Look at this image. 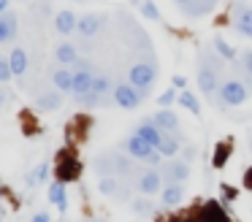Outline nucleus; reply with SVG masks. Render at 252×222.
I'll return each mask as SVG.
<instances>
[{
  "mask_svg": "<svg viewBox=\"0 0 252 222\" xmlns=\"http://www.w3.org/2000/svg\"><path fill=\"white\" fill-rule=\"evenodd\" d=\"M127 79H130V84L136 87V90H141L144 95H147L149 87L158 79V65L155 63H136L130 68V73H127Z\"/></svg>",
  "mask_w": 252,
  "mask_h": 222,
  "instance_id": "f257e3e1",
  "label": "nucleus"
},
{
  "mask_svg": "<svg viewBox=\"0 0 252 222\" xmlns=\"http://www.w3.org/2000/svg\"><path fill=\"white\" fill-rule=\"evenodd\" d=\"M247 97H250V90H247L241 81H236V79L225 81V84L220 87V100H222L225 106H241Z\"/></svg>",
  "mask_w": 252,
  "mask_h": 222,
  "instance_id": "f03ea898",
  "label": "nucleus"
},
{
  "mask_svg": "<svg viewBox=\"0 0 252 222\" xmlns=\"http://www.w3.org/2000/svg\"><path fill=\"white\" fill-rule=\"evenodd\" d=\"M141 97H144V92L136 90L133 84H117L114 87V103L120 108H138Z\"/></svg>",
  "mask_w": 252,
  "mask_h": 222,
  "instance_id": "7ed1b4c3",
  "label": "nucleus"
},
{
  "mask_svg": "<svg viewBox=\"0 0 252 222\" xmlns=\"http://www.w3.org/2000/svg\"><path fill=\"white\" fill-rule=\"evenodd\" d=\"M152 149H155V146L147 144V141H144L138 133H133L130 138L125 141V152H127L130 157H136V160H147V157L152 155Z\"/></svg>",
  "mask_w": 252,
  "mask_h": 222,
  "instance_id": "20e7f679",
  "label": "nucleus"
},
{
  "mask_svg": "<svg viewBox=\"0 0 252 222\" xmlns=\"http://www.w3.org/2000/svg\"><path fill=\"white\" fill-rule=\"evenodd\" d=\"M198 84H201L203 95H212V92L217 90V68H214L212 63H206V65L198 68Z\"/></svg>",
  "mask_w": 252,
  "mask_h": 222,
  "instance_id": "39448f33",
  "label": "nucleus"
},
{
  "mask_svg": "<svg viewBox=\"0 0 252 222\" xmlns=\"http://www.w3.org/2000/svg\"><path fill=\"white\" fill-rule=\"evenodd\" d=\"M198 222H230V217L225 214L222 203H217V200H209V203H203L201 214H198Z\"/></svg>",
  "mask_w": 252,
  "mask_h": 222,
  "instance_id": "423d86ee",
  "label": "nucleus"
},
{
  "mask_svg": "<svg viewBox=\"0 0 252 222\" xmlns=\"http://www.w3.org/2000/svg\"><path fill=\"white\" fill-rule=\"evenodd\" d=\"M160 187H163V176H160L155 168H149V171H144L141 176H138V190H141L144 195L160 192Z\"/></svg>",
  "mask_w": 252,
  "mask_h": 222,
  "instance_id": "0eeeda50",
  "label": "nucleus"
},
{
  "mask_svg": "<svg viewBox=\"0 0 252 222\" xmlns=\"http://www.w3.org/2000/svg\"><path fill=\"white\" fill-rule=\"evenodd\" d=\"M136 133L141 135V138L147 141V144H152L155 149H158V146L163 144V138H165V133H163V130H160L158 125L152 122V119H147V122H141V125H138V127H136Z\"/></svg>",
  "mask_w": 252,
  "mask_h": 222,
  "instance_id": "6e6552de",
  "label": "nucleus"
},
{
  "mask_svg": "<svg viewBox=\"0 0 252 222\" xmlns=\"http://www.w3.org/2000/svg\"><path fill=\"white\" fill-rule=\"evenodd\" d=\"M152 122L158 125L163 133H176L179 130V117H176L174 111H168V108H163V111H158L152 117Z\"/></svg>",
  "mask_w": 252,
  "mask_h": 222,
  "instance_id": "1a4fd4ad",
  "label": "nucleus"
},
{
  "mask_svg": "<svg viewBox=\"0 0 252 222\" xmlns=\"http://www.w3.org/2000/svg\"><path fill=\"white\" fill-rule=\"evenodd\" d=\"M233 27L241 35H252V5H239V8H236Z\"/></svg>",
  "mask_w": 252,
  "mask_h": 222,
  "instance_id": "9d476101",
  "label": "nucleus"
},
{
  "mask_svg": "<svg viewBox=\"0 0 252 222\" xmlns=\"http://www.w3.org/2000/svg\"><path fill=\"white\" fill-rule=\"evenodd\" d=\"M17 30H19L17 14H11V11H6V14L0 16V43L11 41V38L17 35Z\"/></svg>",
  "mask_w": 252,
  "mask_h": 222,
  "instance_id": "9b49d317",
  "label": "nucleus"
},
{
  "mask_svg": "<svg viewBox=\"0 0 252 222\" xmlns=\"http://www.w3.org/2000/svg\"><path fill=\"white\" fill-rule=\"evenodd\" d=\"M100 27H103V16H100V14H87V16H82V19H79L76 30L82 32V35L90 38V35H95Z\"/></svg>",
  "mask_w": 252,
  "mask_h": 222,
  "instance_id": "f8f14e48",
  "label": "nucleus"
},
{
  "mask_svg": "<svg viewBox=\"0 0 252 222\" xmlns=\"http://www.w3.org/2000/svg\"><path fill=\"white\" fill-rule=\"evenodd\" d=\"M76 25H79V16L73 14V11H60V14L55 16V27H57V32H63V35L73 32Z\"/></svg>",
  "mask_w": 252,
  "mask_h": 222,
  "instance_id": "ddd939ff",
  "label": "nucleus"
},
{
  "mask_svg": "<svg viewBox=\"0 0 252 222\" xmlns=\"http://www.w3.org/2000/svg\"><path fill=\"white\" fill-rule=\"evenodd\" d=\"M214 5H217V0H192V3L182 5V11L187 16H203V14H212Z\"/></svg>",
  "mask_w": 252,
  "mask_h": 222,
  "instance_id": "4468645a",
  "label": "nucleus"
},
{
  "mask_svg": "<svg viewBox=\"0 0 252 222\" xmlns=\"http://www.w3.org/2000/svg\"><path fill=\"white\" fill-rule=\"evenodd\" d=\"M35 106H38V111H55V108H60V106H63V95H60V90H55V92H44V95H38Z\"/></svg>",
  "mask_w": 252,
  "mask_h": 222,
  "instance_id": "2eb2a0df",
  "label": "nucleus"
},
{
  "mask_svg": "<svg viewBox=\"0 0 252 222\" xmlns=\"http://www.w3.org/2000/svg\"><path fill=\"white\" fill-rule=\"evenodd\" d=\"M79 171H82V165H79L76 160H60V165H57V179H60V182H73V179H79Z\"/></svg>",
  "mask_w": 252,
  "mask_h": 222,
  "instance_id": "dca6fc26",
  "label": "nucleus"
},
{
  "mask_svg": "<svg viewBox=\"0 0 252 222\" xmlns=\"http://www.w3.org/2000/svg\"><path fill=\"white\" fill-rule=\"evenodd\" d=\"M160 198H163L165 206H179L182 200H185V187H182L179 182H174V184H168V187L163 190V195H160Z\"/></svg>",
  "mask_w": 252,
  "mask_h": 222,
  "instance_id": "f3484780",
  "label": "nucleus"
},
{
  "mask_svg": "<svg viewBox=\"0 0 252 222\" xmlns=\"http://www.w3.org/2000/svg\"><path fill=\"white\" fill-rule=\"evenodd\" d=\"M52 84L60 92H71L73 90V73L68 68H57L55 73H52Z\"/></svg>",
  "mask_w": 252,
  "mask_h": 222,
  "instance_id": "a211bd4d",
  "label": "nucleus"
},
{
  "mask_svg": "<svg viewBox=\"0 0 252 222\" xmlns=\"http://www.w3.org/2000/svg\"><path fill=\"white\" fill-rule=\"evenodd\" d=\"M8 63H11L14 76H22L25 70H28V52H25V49H14V52L8 54Z\"/></svg>",
  "mask_w": 252,
  "mask_h": 222,
  "instance_id": "6ab92c4d",
  "label": "nucleus"
},
{
  "mask_svg": "<svg viewBox=\"0 0 252 222\" xmlns=\"http://www.w3.org/2000/svg\"><path fill=\"white\" fill-rule=\"evenodd\" d=\"M55 54H57V63H63V65H73L79 60V52L73 43H60Z\"/></svg>",
  "mask_w": 252,
  "mask_h": 222,
  "instance_id": "aec40b11",
  "label": "nucleus"
},
{
  "mask_svg": "<svg viewBox=\"0 0 252 222\" xmlns=\"http://www.w3.org/2000/svg\"><path fill=\"white\" fill-rule=\"evenodd\" d=\"M228 157H230V141H220V144L214 146L212 165H214V168H222L225 162H228Z\"/></svg>",
  "mask_w": 252,
  "mask_h": 222,
  "instance_id": "412c9836",
  "label": "nucleus"
},
{
  "mask_svg": "<svg viewBox=\"0 0 252 222\" xmlns=\"http://www.w3.org/2000/svg\"><path fill=\"white\" fill-rule=\"evenodd\" d=\"M63 184H65V182H60V179H57V182L49 187V200L55 206H60V211H65L68 203H65V187H63Z\"/></svg>",
  "mask_w": 252,
  "mask_h": 222,
  "instance_id": "4be33fe9",
  "label": "nucleus"
},
{
  "mask_svg": "<svg viewBox=\"0 0 252 222\" xmlns=\"http://www.w3.org/2000/svg\"><path fill=\"white\" fill-rule=\"evenodd\" d=\"M158 149H160V155H163V157H174L176 152H179V141H176V133H165L163 144H160Z\"/></svg>",
  "mask_w": 252,
  "mask_h": 222,
  "instance_id": "5701e85b",
  "label": "nucleus"
},
{
  "mask_svg": "<svg viewBox=\"0 0 252 222\" xmlns=\"http://www.w3.org/2000/svg\"><path fill=\"white\" fill-rule=\"evenodd\" d=\"M187 176H190V168H187V162H174V165L168 168V179L171 182H187Z\"/></svg>",
  "mask_w": 252,
  "mask_h": 222,
  "instance_id": "b1692460",
  "label": "nucleus"
},
{
  "mask_svg": "<svg viewBox=\"0 0 252 222\" xmlns=\"http://www.w3.org/2000/svg\"><path fill=\"white\" fill-rule=\"evenodd\" d=\"M76 100L82 103V106H100V103H106V95H98V92H84V95H76Z\"/></svg>",
  "mask_w": 252,
  "mask_h": 222,
  "instance_id": "393cba45",
  "label": "nucleus"
},
{
  "mask_svg": "<svg viewBox=\"0 0 252 222\" xmlns=\"http://www.w3.org/2000/svg\"><path fill=\"white\" fill-rule=\"evenodd\" d=\"M179 106H185L187 111H192V114H201V106H198V97L192 95V92H182V95H179Z\"/></svg>",
  "mask_w": 252,
  "mask_h": 222,
  "instance_id": "a878e982",
  "label": "nucleus"
},
{
  "mask_svg": "<svg viewBox=\"0 0 252 222\" xmlns=\"http://www.w3.org/2000/svg\"><path fill=\"white\" fill-rule=\"evenodd\" d=\"M214 52H217L220 57H225V60H233L236 57V49L230 46V43H225L222 38H214Z\"/></svg>",
  "mask_w": 252,
  "mask_h": 222,
  "instance_id": "bb28decb",
  "label": "nucleus"
},
{
  "mask_svg": "<svg viewBox=\"0 0 252 222\" xmlns=\"http://www.w3.org/2000/svg\"><path fill=\"white\" fill-rule=\"evenodd\" d=\"M109 90H111V79H109V76H95V79H93V92L106 95Z\"/></svg>",
  "mask_w": 252,
  "mask_h": 222,
  "instance_id": "cd10ccee",
  "label": "nucleus"
},
{
  "mask_svg": "<svg viewBox=\"0 0 252 222\" xmlns=\"http://www.w3.org/2000/svg\"><path fill=\"white\" fill-rule=\"evenodd\" d=\"M117 190H120V182H117L114 176H103V179H100V192H103V195H114Z\"/></svg>",
  "mask_w": 252,
  "mask_h": 222,
  "instance_id": "c85d7f7f",
  "label": "nucleus"
},
{
  "mask_svg": "<svg viewBox=\"0 0 252 222\" xmlns=\"http://www.w3.org/2000/svg\"><path fill=\"white\" fill-rule=\"evenodd\" d=\"M11 76H14V70H11V63H8V57H0V84H6Z\"/></svg>",
  "mask_w": 252,
  "mask_h": 222,
  "instance_id": "c756f323",
  "label": "nucleus"
},
{
  "mask_svg": "<svg viewBox=\"0 0 252 222\" xmlns=\"http://www.w3.org/2000/svg\"><path fill=\"white\" fill-rule=\"evenodd\" d=\"M141 11H144V16H147V19H155V22L160 19V11H158V5H155L152 0H144V3H141Z\"/></svg>",
  "mask_w": 252,
  "mask_h": 222,
  "instance_id": "7c9ffc66",
  "label": "nucleus"
},
{
  "mask_svg": "<svg viewBox=\"0 0 252 222\" xmlns=\"http://www.w3.org/2000/svg\"><path fill=\"white\" fill-rule=\"evenodd\" d=\"M241 65H244V73L252 76V49H247V52L241 54Z\"/></svg>",
  "mask_w": 252,
  "mask_h": 222,
  "instance_id": "2f4dec72",
  "label": "nucleus"
},
{
  "mask_svg": "<svg viewBox=\"0 0 252 222\" xmlns=\"http://www.w3.org/2000/svg\"><path fill=\"white\" fill-rule=\"evenodd\" d=\"M133 211H152V203H149V200H136V203H133Z\"/></svg>",
  "mask_w": 252,
  "mask_h": 222,
  "instance_id": "473e14b6",
  "label": "nucleus"
},
{
  "mask_svg": "<svg viewBox=\"0 0 252 222\" xmlns=\"http://www.w3.org/2000/svg\"><path fill=\"white\" fill-rule=\"evenodd\" d=\"M174 90H168V92H163V95H160V106H168V103H174Z\"/></svg>",
  "mask_w": 252,
  "mask_h": 222,
  "instance_id": "72a5a7b5",
  "label": "nucleus"
},
{
  "mask_svg": "<svg viewBox=\"0 0 252 222\" xmlns=\"http://www.w3.org/2000/svg\"><path fill=\"white\" fill-rule=\"evenodd\" d=\"M160 157H163V155H160V149H152V155H149L144 162H149V165H158V162H160Z\"/></svg>",
  "mask_w": 252,
  "mask_h": 222,
  "instance_id": "f704fd0d",
  "label": "nucleus"
},
{
  "mask_svg": "<svg viewBox=\"0 0 252 222\" xmlns=\"http://www.w3.org/2000/svg\"><path fill=\"white\" fill-rule=\"evenodd\" d=\"M171 84H174V87H176V90H182V87H185V84H187V79H185V76H179V73H176V76H174V79H171Z\"/></svg>",
  "mask_w": 252,
  "mask_h": 222,
  "instance_id": "c9c22d12",
  "label": "nucleus"
},
{
  "mask_svg": "<svg viewBox=\"0 0 252 222\" xmlns=\"http://www.w3.org/2000/svg\"><path fill=\"white\" fill-rule=\"evenodd\" d=\"M244 190H252V168L244 171Z\"/></svg>",
  "mask_w": 252,
  "mask_h": 222,
  "instance_id": "e433bc0d",
  "label": "nucleus"
},
{
  "mask_svg": "<svg viewBox=\"0 0 252 222\" xmlns=\"http://www.w3.org/2000/svg\"><path fill=\"white\" fill-rule=\"evenodd\" d=\"M222 192H225V198H228V200L236 198V190H233V187H222Z\"/></svg>",
  "mask_w": 252,
  "mask_h": 222,
  "instance_id": "4c0bfd02",
  "label": "nucleus"
},
{
  "mask_svg": "<svg viewBox=\"0 0 252 222\" xmlns=\"http://www.w3.org/2000/svg\"><path fill=\"white\" fill-rule=\"evenodd\" d=\"M33 222H49V214H44V211H38V214L33 217Z\"/></svg>",
  "mask_w": 252,
  "mask_h": 222,
  "instance_id": "58836bf2",
  "label": "nucleus"
},
{
  "mask_svg": "<svg viewBox=\"0 0 252 222\" xmlns=\"http://www.w3.org/2000/svg\"><path fill=\"white\" fill-rule=\"evenodd\" d=\"M192 157H195V146H187V149H185V160H192Z\"/></svg>",
  "mask_w": 252,
  "mask_h": 222,
  "instance_id": "ea45409f",
  "label": "nucleus"
},
{
  "mask_svg": "<svg viewBox=\"0 0 252 222\" xmlns=\"http://www.w3.org/2000/svg\"><path fill=\"white\" fill-rule=\"evenodd\" d=\"M6 11H8V0H0V16L6 14Z\"/></svg>",
  "mask_w": 252,
  "mask_h": 222,
  "instance_id": "a19ab883",
  "label": "nucleus"
},
{
  "mask_svg": "<svg viewBox=\"0 0 252 222\" xmlns=\"http://www.w3.org/2000/svg\"><path fill=\"white\" fill-rule=\"evenodd\" d=\"M6 106V90H3V87H0V108Z\"/></svg>",
  "mask_w": 252,
  "mask_h": 222,
  "instance_id": "79ce46f5",
  "label": "nucleus"
},
{
  "mask_svg": "<svg viewBox=\"0 0 252 222\" xmlns=\"http://www.w3.org/2000/svg\"><path fill=\"white\" fill-rule=\"evenodd\" d=\"M176 3H179V5H187V3H192V0H176Z\"/></svg>",
  "mask_w": 252,
  "mask_h": 222,
  "instance_id": "37998d69",
  "label": "nucleus"
},
{
  "mask_svg": "<svg viewBox=\"0 0 252 222\" xmlns=\"http://www.w3.org/2000/svg\"><path fill=\"white\" fill-rule=\"evenodd\" d=\"M3 214H6V211H3V209H0V222H3Z\"/></svg>",
  "mask_w": 252,
  "mask_h": 222,
  "instance_id": "c03bdc74",
  "label": "nucleus"
},
{
  "mask_svg": "<svg viewBox=\"0 0 252 222\" xmlns=\"http://www.w3.org/2000/svg\"><path fill=\"white\" fill-rule=\"evenodd\" d=\"M93 222H103V220H93Z\"/></svg>",
  "mask_w": 252,
  "mask_h": 222,
  "instance_id": "a18cd8bd",
  "label": "nucleus"
}]
</instances>
